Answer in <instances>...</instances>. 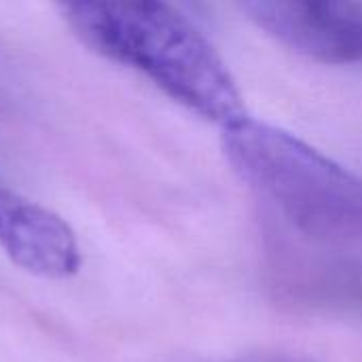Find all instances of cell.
Here are the masks:
<instances>
[{
    "instance_id": "5",
    "label": "cell",
    "mask_w": 362,
    "mask_h": 362,
    "mask_svg": "<svg viewBox=\"0 0 362 362\" xmlns=\"http://www.w3.org/2000/svg\"><path fill=\"white\" fill-rule=\"evenodd\" d=\"M286 295L312 308L362 320V263L329 259L297 265L286 278Z\"/></svg>"
},
{
    "instance_id": "3",
    "label": "cell",
    "mask_w": 362,
    "mask_h": 362,
    "mask_svg": "<svg viewBox=\"0 0 362 362\" xmlns=\"http://www.w3.org/2000/svg\"><path fill=\"white\" fill-rule=\"evenodd\" d=\"M284 49L325 66L362 62V0H233Z\"/></svg>"
},
{
    "instance_id": "1",
    "label": "cell",
    "mask_w": 362,
    "mask_h": 362,
    "mask_svg": "<svg viewBox=\"0 0 362 362\" xmlns=\"http://www.w3.org/2000/svg\"><path fill=\"white\" fill-rule=\"evenodd\" d=\"M72 32L199 119L248 117L242 89L206 34L172 0H53Z\"/></svg>"
},
{
    "instance_id": "4",
    "label": "cell",
    "mask_w": 362,
    "mask_h": 362,
    "mask_svg": "<svg viewBox=\"0 0 362 362\" xmlns=\"http://www.w3.org/2000/svg\"><path fill=\"white\" fill-rule=\"evenodd\" d=\"M0 248L15 265L42 278H68L81 267V250L70 225L2 182Z\"/></svg>"
},
{
    "instance_id": "2",
    "label": "cell",
    "mask_w": 362,
    "mask_h": 362,
    "mask_svg": "<svg viewBox=\"0 0 362 362\" xmlns=\"http://www.w3.org/2000/svg\"><path fill=\"white\" fill-rule=\"evenodd\" d=\"M225 157L261 208L299 240L362 263V178L299 136L244 117L221 129Z\"/></svg>"
}]
</instances>
